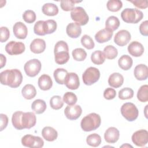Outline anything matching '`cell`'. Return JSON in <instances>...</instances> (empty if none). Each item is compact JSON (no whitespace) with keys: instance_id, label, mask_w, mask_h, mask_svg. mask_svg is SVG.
Listing matches in <instances>:
<instances>
[{"instance_id":"cell-21","label":"cell","mask_w":148,"mask_h":148,"mask_svg":"<svg viewBox=\"0 0 148 148\" xmlns=\"http://www.w3.org/2000/svg\"><path fill=\"white\" fill-rule=\"evenodd\" d=\"M113 32L103 28L99 30L95 35V39L99 43H102L110 40L113 36Z\"/></svg>"},{"instance_id":"cell-41","label":"cell","mask_w":148,"mask_h":148,"mask_svg":"<svg viewBox=\"0 0 148 148\" xmlns=\"http://www.w3.org/2000/svg\"><path fill=\"white\" fill-rule=\"evenodd\" d=\"M63 101L68 105H74L77 101V98L73 92H66L63 95Z\"/></svg>"},{"instance_id":"cell-44","label":"cell","mask_w":148,"mask_h":148,"mask_svg":"<svg viewBox=\"0 0 148 148\" xmlns=\"http://www.w3.org/2000/svg\"><path fill=\"white\" fill-rule=\"evenodd\" d=\"M34 31L35 34L39 36H43L46 35L45 28V21L39 20L37 21L34 27Z\"/></svg>"},{"instance_id":"cell-45","label":"cell","mask_w":148,"mask_h":148,"mask_svg":"<svg viewBox=\"0 0 148 148\" xmlns=\"http://www.w3.org/2000/svg\"><path fill=\"white\" fill-rule=\"evenodd\" d=\"M81 43L82 45L86 49L88 50L92 49L94 47L95 43L92 39L88 35H83L81 38Z\"/></svg>"},{"instance_id":"cell-25","label":"cell","mask_w":148,"mask_h":148,"mask_svg":"<svg viewBox=\"0 0 148 148\" xmlns=\"http://www.w3.org/2000/svg\"><path fill=\"white\" fill-rule=\"evenodd\" d=\"M42 135L46 140L53 142L57 138L58 133L53 127H45L42 130Z\"/></svg>"},{"instance_id":"cell-18","label":"cell","mask_w":148,"mask_h":148,"mask_svg":"<svg viewBox=\"0 0 148 148\" xmlns=\"http://www.w3.org/2000/svg\"><path fill=\"white\" fill-rule=\"evenodd\" d=\"M128 53L134 57H140L144 53V47L142 43L137 41H133L128 46Z\"/></svg>"},{"instance_id":"cell-52","label":"cell","mask_w":148,"mask_h":148,"mask_svg":"<svg viewBox=\"0 0 148 148\" xmlns=\"http://www.w3.org/2000/svg\"><path fill=\"white\" fill-rule=\"evenodd\" d=\"M0 58H1V68H2L6 64V57L4 56L2 54H0Z\"/></svg>"},{"instance_id":"cell-35","label":"cell","mask_w":148,"mask_h":148,"mask_svg":"<svg viewBox=\"0 0 148 148\" xmlns=\"http://www.w3.org/2000/svg\"><path fill=\"white\" fill-rule=\"evenodd\" d=\"M137 98L142 102H146L148 101V86L145 84L142 86L138 91Z\"/></svg>"},{"instance_id":"cell-30","label":"cell","mask_w":148,"mask_h":148,"mask_svg":"<svg viewBox=\"0 0 148 148\" xmlns=\"http://www.w3.org/2000/svg\"><path fill=\"white\" fill-rule=\"evenodd\" d=\"M47 106L45 101L38 99L35 100L31 105V108L36 114H42L46 109Z\"/></svg>"},{"instance_id":"cell-31","label":"cell","mask_w":148,"mask_h":148,"mask_svg":"<svg viewBox=\"0 0 148 148\" xmlns=\"http://www.w3.org/2000/svg\"><path fill=\"white\" fill-rule=\"evenodd\" d=\"M68 71L64 68H57L53 73L55 81L59 84H64Z\"/></svg>"},{"instance_id":"cell-5","label":"cell","mask_w":148,"mask_h":148,"mask_svg":"<svg viewBox=\"0 0 148 148\" xmlns=\"http://www.w3.org/2000/svg\"><path fill=\"white\" fill-rule=\"evenodd\" d=\"M120 111L122 116L129 121H133L138 117V109L136 106L131 102L124 103L121 107Z\"/></svg>"},{"instance_id":"cell-10","label":"cell","mask_w":148,"mask_h":148,"mask_svg":"<svg viewBox=\"0 0 148 148\" xmlns=\"http://www.w3.org/2000/svg\"><path fill=\"white\" fill-rule=\"evenodd\" d=\"M25 49V45L21 42L12 40L5 46V51L9 55H18L22 54Z\"/></svg>"},{"instance_id":"cell-19","label":"cell","mask_w":148,"mask_h":148,"mask_svg":"<svg viewBox=\"0 0 148 148\" xmlns=\"http://www.w3.org/2000/svg\"><path fill=\"white\" fill-rule=\"evenodd\" d=\"M30 50L35 54H40L43 53L46 49L45 41L40 38L34 39L30 44Z\"/></svg>"},{"instance_id":"cell-6","label":"cell","mask_w":148,"mask_h":148,"mask_svg":"<svg viewBox=\"0 0 148 148\" xmlns=\"http://www.w3.org/2000/svg\"><path fill=\"white\" fill-rule=\"evenodd\" d=\"M71 17L72 20L80 26L86 25L89 20V17L86 12L80 6L76 7L71 11Z\"/></svg>"},{"instance_id":"cell-11","label":"cell","mask_w":148,"mask_h":148,"mask_svg":"<svg viewBox=\"0 0 148 148\" xmlns=\"http://www.w3.org/2000/svg\"><path fill=\"white\" fill-rule=\"evenodd\" d=\"M131 139L136 146L143 147L148 142V132L145 130L136 131L132 134Z\"/></svg>"},{"instance_id":"cell-12","label":"cell","mask_w":148,"mask_h":148,"mask_svg":"<svg viewBox=\"0 0 148 148\" xmlns=\"http://www.w3.org/2000/svg\"><path fill=\"white\" fill-rule=\"evenodd\" d=\"M36 122V116L33 112H23L21 117V124L23 129H30Z\"/></svg>"},{"instance_id":"cell-24","label":"cell","mask_w":148,"mask_h":148,"mask_svg":"<svg viewBox=\"0 0 148 148\" xmlns=\"http://www.w3.org/2000/svg\"><path fill=\"white\" fill-rule=\"evenodd\" d=\"M66 32L69 37L72 38H77L82 34V28L80 25L75 23H71L67 25Z\"/></svg>"},{"instance_id":"cell-4","label":"cell","mask_w":148,"mask_h":148,"mask_svg":"<svg viewBox=\"0 0 148 148\" xmlns=\"http://www.w3.org/2000/svg\"><path fill=\"white\" fill-rule=\"evenodd\" d=\"M121 17L122 20L127 23L136 24L143 18V14L139 9L126 8L121 12Z\"/></svg>"},{"instance_id":"cell-40","label":"cell","mask_w":148,"mask_h":148,"mask_svg":"<svg viewBox=\"0 0 148 148\" xmlns=\"http://www.w3.org/2000/svg\"><path fill=\"white\" fill-rule=\"evenodd\" d=\"M134 91L129 87H125L120 90L119 92V97L121 100L129 99L133 97Z\"/></svg>"},{"instance_id":"cell-50","label":"cell","mask_w":148,"mask_h":148,"mask_svg":"<svg viewBox=\"0 0 148 148\" xmlns=\"http://www.w3.org/2000/svg\"><path fill=\"white\" fill-rule=\"evenodd\" d=\"M140 33L145 36L148 35V21L146 20L142 22L139 25Z\"/></svg>"},{"instance_id":"cell-2","label":"cell","mask_w":148,"mask_h":148,"mask_svg":"<svg viewBox=\"0 0 148 148\" xmlns=\"http://www.w3.org/2000/svg\"><path fill=\"white\" fill-rule=\"evenodd\" d=\"M54 53L55 61L58 64H64L69 60L68 46L64 40H60L56 43L54 49Z\"/></svg>"},{"instance_id":"cell-43","label":"cell","mask_w":148,"mask_h":148,"mask_svg":"<svg viewBox=\"0 0 148 148\" xmlns=\"http://www.w3.org/2000/svg\"><path fill=\"white\" fill-rule=\"evenodd\" d=\"M57 23L54 20H47L45 21V28L46 34H50L54 32L57 29Z\"/></svg>"},{"instance_id":"cell-39","label":"cell","mask_w":148,"mask_h":148,"mask_svg":"<svg viewBox=\"0 0 148 148\" xmlns=\"http://www.w3.org/2000/svg\"><path fill=\"white\" fill-rule=\"evenodd\" d=\"M22 113L23 112L21 111H17L13 114L12 117V123L13 127L18 130H23L21 124V117Z\"/></svg>"},{"instance_id":"cell-29","label":"cell","mask_w":148,"mask_h":148,"mask_svg":"<svg viewBox=\"0 0 148 148\" xmlns=\"http://www.w3.org/2000/svg\"><path fill=\"white\" fill-rule=\"evenodd\" d=\"M120 21L119 18L114 16H109L105 21V28L113 32L120 26Z\"/></svg>"},{"instance_id":"cell-13","label":"cell","mask_w":148,"mask_h":148,"mask_svg":"<svg viewBox=\"0 0 148 148\" xmlns=\"http://www.w3.org/2000/svg\"><path fill=\"white\" fill-rule=\"evenodd\" d=\"M82 113V109L79 105H68L65 110L64 114L67 119L71 120H75L77 119Z\"/></svg>"},{"instance_id":"cell-33","label":"cell","mask_w":148,"mask_h":148,"mask_svg":"<svg viewBox=\"0 0 148 148\" xmlns=\"http://www.w3.org/2000/svg\"><path fill=\"white\" fill-rule=\"evenodd\" d=\"M103 54L107 59H114L118 54L117 49L112 45H108L103 49Z\"/></svg>"},{"instance_id":"cell-7","label":"cell","mask_w":148,"mask_h":148,"mask_svg":"<svg viewBox=\"0 0 148 148\" xmlns=\"http://www.w3.org/2000/svg\"><path fill=\"white\" fill-rule=\"evenodd\" d=\"M100 77V72L95 67H89L84 72L82 75L83 83L87 86H91L96 83Z\"/></svg>"},{"instance_id":"cell-16","label":"cell","mask_w":148,"mask_h":148,"mask_svg":"<svg viewBox=\"0 0 148 148\" xmlns=\"http://www.w3.org/2000/svg\"><path fill=\"white\" fill-rule=\"evenodd\" d=\"M13 31L14 36L18 39H24L27 36V27L24 23L21 21L17 22L14 24Z\"/></svg>"},{"instance_id":"cell-37","label":"cell","mask_w":148,"mask_h":148,"mask_svg":"<svg viewBox=\"0 0 148 148\" xmlns=\"http://www.w3.org/2000/svg\"><path fill=\"white\" fill-rule=\"evenodd\" d=\"M73 59L77 61H84L87 57L86 51L82 48H76L72 52Z\"/></svg>"},{"instance_id":"cell-22","label":"cell","mask_w":148,"mask_h":148,"mask_svg":"<svg viewBox=\"0 0 148 148\" xmlns=\"http://www.w3.org/2000/svg\"><path fill=\"white\" fill-rule=\"evenodd\" d=\"M124 82V77L121 74L114 72L111 74L108 79V84L113 88H119L121 87Z\"/></svg>"},{"instance_id":"cell-23","label":"cell","mask_w":148,"mask_h":148,"mask_svg":"<svg viewBox=\"0 0 148 148\" xmlns=\"http://www.w3.org/2000/svg\"><path fill=\"white\" fill-rule=\"evenodd\" d=\"M38 83L40 89L43 91L50 90L53 86L51 78L49 75L46 74H43L39 77Z\"/></svg>"},{"instance_id":"cell-9","label":"cell","mask_w":148,"mask_h":148,"mask_svg":"<svg viewBox=\"0 0 148 148\" xmlns=\"http://www.w3.org/2000/svg\"><path fill=\"white\" fill-rule=\"evenodd\" d=\"M21 143L27 147H42L44 145L43 140L39 136L32 135H25L21 138Z\"/></svg>"},{"instance_id":"cell-17","label":"cell","mask_w":148,"mask_h":148,"mask_svg":"<svg viewBox=\"0 0 148 148\" xmlns=\"http://www.w3.org/2000/svg\"><path fill=\"white\" fill-rule=\"evenodd\" d=\"M119 131L113 127L108 128L104 134V139L105 141L109 143H116L119 140Z\"/></svg>"},{"instance_id":"cell-26","label":"cell","mask_w":148,"mask_h":148,"mask_svg":"<svg viewBox=\"0 0 148 148\" xmlns=\"http://www.w3.org/2000/svg\"><path fill=\"white\" fill-rule=\"evenodd\" d=\"M21 94L25 99H31L35 97L36 94V90L32 84H27L22 88Z\"/></svg>"},{"instance_id":"cell-3","label":"cell","mask_w":148,"mask_h":148,"mask_svg":"<svg viewBox=\"0 0 148 148\" xmlns=\"http://www.w3.org/2000/svg\"><path fill=\"white\" fill-rule=\"evenodd\" d=\"M101 123L100 116L95 113H91L82 119L80 126L83 131L89 132L97 130L100 126Z\"/></svg>"},{"instance_id":"cell-42","label":"cell","mask_w":148,"mask_h":148,"mask_svg":"<svg viewBox=\"0 0 148 148\" xmlns=\"http://www.w3.org/2000/svg\"><path fill=\"white\" fill-rule=\"evenodd\" d=\"M81 2V1H76L73 0H62L60 2L61 9L64 11H72L75 8V3Z\"/></svg>"},{"instance_id":"cell-51","label":"cell","mask_w":148,"mask_h":148,"mask_svg":"<svg viewBox=\"0 0 148 148\" xmlns=\"http://www.w3.org/2000/svg\"><path fill=\"white\" fill-rule=\"evenodd\" d=\"M1 116V130L0 131H2L8 125V116L3 113H1L0 114Z\"/></svg>"},{"instance_id":"cell-48","label":"cell","mask_w":148,"mask_h":148,"mask_svg":"<svg viewBox=\"0 0 148 148\" xmlns=\"http://www.w3.org/2000/svg\"><path fill=\"white\" fill-rule=\"evenodd\" d=\"M116 90L113 88H107L103 92V97L107 100L113 99L116 97Z\"/></svg>"},{"instance_id":"cell-27","label":"cell","mask_w":148,"mask_h":148,"mask_svg":"<svg viewBox=\"0 0 148 148\" xmlns=\"http://www.w3.org/2000/svg\"><path fill=\"white\" fill-rule=\"evenodd\" d=\"M42 10L43 14L49 16H56L58 13L57 6L53 3H45L42 8Z\"/></svg>"},{"instance_id":"cell-34","label":"cell","mask_w":148,"mask_h":148,"mask_svg":"<svg viewBox=\"0 0 148 148\" xmlns=\"http://www.w3.org/2000/svg\"><path fill=\"white\" fill-rule=\"evenodd\" d=\"M87 143L92 147H98L101 143V138L98 134L94 133L89 135L86 139Z\"/></svg>"},{"instance_id":"cell-47","label":"cell","mask_w":148,"mask_h":148,"mask_svg":"<svg viewBox=\"0 0 148 148\" xmlns=\"http://www.w3.org/2000/svg\"><path fill=\"white\" fill-rule=\"evenodd\" d=\"M0 41L3 43L8 40L10 36V32L9 29L6 27H1L0 29Z\"/></svg>"},{"instance_id":"cell-32","label":"cell","mask_w":148,"mask_h":148,"mask_svg":"<svg viewBox=\"0 0 148 148\" xmlns=\"http://www.w3.org/2000/svg\"><path fill=\"white\" fill-rule=\"evenodd\" d=\"M91 61L96 65H101L105 61V57L103 53L101 50H96L91 55Z\"/></svg>"},{"instance_id":"cell-36","label":"cell","mask_w":148,"mask_h":148,"mask_svg":"<svg viewBox=\"0 0 148 148\" xmlns=\"http://www.w3.org/2000/svg\"><path fill=\"white\" fill-rule=\"evenodd\" d=\"M106 7L109 11L116 12L123 7V3L120 0H109L107 2Z\"/></svg>"},{"instance_id":"cell-20","label":"cell","mask_w":148,"mask_h":148,"mask_svg":"<svg viewBox=\"0 0 148 148\" xmlns=\"http://www.w3.org/2000/svg\"><path fill=\"white\" fill-rule=\"evenodd\" d=\"M134 73L135 78L137 80H146L148 77V68L145 64H139L135 66Z\"/></svg>"},{"instance_id":"cell-46","label":"cell","mask_w":148,"mask_h":148,"mask_svg":"<svg viewBox=\"0 0 148 148\" xmlns=\"http://www.w3.org/2000/svg\"><path fill=\"white\" fill-rule=\"evenodd\" d=\"M36 17L35 13L32 10H27L23 14L24 20L29 24L34 23L36 20Z\"/></svg>"},{"instance_id":"cell-38","label":"cell","mask_w":148,"mask_h":148,"mask_svg":"<svg viewBox=\"0 0 148 148\" xmlns=\"http://www.w3.org/2000/svg\"><path fill=\"white\" fill-rule=\"evenodd\" d=\"M50 105L52 109L58 110L63 106L64 102L60 96L54 95L50 99Z\"/></svg>"},{"instance_id":"cell-49","label":"cell","mask_w":148,"mask_h":148,"mask_svg":"<svg viewBox=\"0 0 148 148\" xmlns=\"http://www.w3.org/2000/svg\"><path fill=\"white\" fill-rule=\"evenodd\" d=\"M128 1L133 3L134 6H135L136 7L139 9H146L148 6L147 0H142V1L134 0V1Z\"/></svg>"},{"instance_id":"cell-1","label":"cell","mask_w":148,"mask_h":148,"mask_svg":"<svg viewBox=\"0 0 148 148\" xmlns=\"http://www.w3.org/2000/svg\"><path fill=\"white\" fill-rule=\"evenodd\" d=\"M1 83L11 88H17L23 81L21 72L17 69H7L0 73Z\"/></svg>"},{"instance_id":"cell-8","label":"cell","mask_w":148,"mask_h":148,"mask_svg":"<svg viewBox=\"0 0 148 148\" xmlns=\"http://www.w3.org/2000/svg\"><path fill=\"white\" fill-rule=\"evenodd\" d=\"M41 68L42 65L39 60L38 59H32L25 64L24 69L27 76L35 77L39 73Z\"/></svg>"},{"instance_id":"cell-15","label":"cell","mask_w":148,"mask_h":148,"mask_svg":"<svg viewBox=\"0 0 148 148\" xmlns=\"http://www.w3.org/2000/svg\"><path fill=\"white\" fill-rule=\"evenodd\" d=\"M64 84L69 89H77L80 86V82L78 75L74 72L68 73L65 79Z\"/></svg>"},{"instance_id":"cell-28","label":"cell","mask_w":148,"mask_h":148,"mask_svg":"<svg viewBox=\"0 0 148 148\" xmlns=\"http://www.w3.org/2000/svg\"><path fill=\"white\" fill-rule=\"evenodd\" d=\"M132 64L133 61L132 58L128 55H123L118 60L119 67L124 71L130 69L132 67Z\"/></svg>"},{"instance_id":"cell-14","label":"cell","mask_w":148,"mask_h":148,"mask_svg":"<svg viewBox=\"0 0 148 148\" xmlns=\"http://www.w3.org/2000/svg\"><path fill=\"white\" fill-rule=\"evenodd\" d=\"M131 39V34L125 29L118 31L114 38V43L119 46H124L128 43Z\"/></svg>"}]
</instances>
